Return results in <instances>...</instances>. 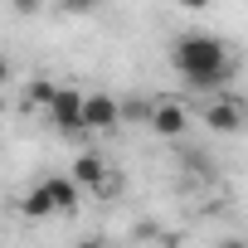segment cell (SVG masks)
<instances>
[{
	"instance_id": "277c9868",
	"label": "cell",
	"mask_w": 248,
	"mask_h": 248,
	"mask_svg": "<svg viewBox=\"0 0 248 248\" xmlns=\"http://www.w3.org/2000/svg\"><path fill=\"white\" fill-rule=\"evenodd\" d=\"M83 102H88V93H78V88H59L54 102H49L44 112H49V122H54L59 132L73 137V132H83Z\"/></svg>"
},
{
	"instance_id": "2e32d148",
	"label": "cell",
	"mask_w": 248,
	"mask_h": 248,
	"mask_svg": "<svg viewBox=\"0 0 248 248\" xmlns=\"http://www.w3.org/2000/svg\"><path fill=\"white\" fill-rule=\"evenodd\" d=\"M5 78H10V63H5V59H0V83H5Z\"/></svg>"
},
{
	"instance_id": "e0dca14e",
	"label": "cell",
	"mask_w": 248,
	"mask_h": 248,
	"mask_svg": "<svg viewBox=\"0 0 248 248\" xmlns=\"http://www.w3.org/2000/svg\"><path fill=\"white\" fill-rule=\"evenodd\" d=\"M0 112H5V93H0Z\"/></svg>"
},
{
	"instance_id": "8fae6325",
	"label": "cell",
	"mask_w": 248,
	"mask_h": 248,
	"mask_svg": "<svg viewBox=\"0 0 248 248\" xmlns=\"http://www.w3.org/2000/svg\"><path fill=\"white\" fill-rule=\"evenodd\" d=\"M97 5H102V0H59V10H63V15H93Z\"/></svg>"
},
{
	"instance_id": "7c38bea8",
	"label": "cell",
	"mask_w": 248,
	"mask_h": 248,
	"mask_svg": "<svg viewBox=\"0 0 248 248\" xmlns=\"http://www.w3.org/2000/svg\"><path fill=\"white\" fill-rule=\"evenodd\" d=\"M10 5H15V15H39L44 0H10Z\"/></svg>"
},
{
	"instance_id": "8992f818",
	"label": "cell",
	"mask_w": 248,
	"mask_h": 248,
	"mask_svg": "<svg viewBox=\"0 0 248 248\" xmlns=\"http://www.w3.org/2000/svg\"><path fill=\"white\" fill-rule=\"evenodd\" d=\"M122 122V102L112 93H88L83 102V132H112Z\"/></svg>"
},
{
	"instance_id": "7a4b0ae2",
	"label": "cell",
	"mask_w": 248,
	"mask_h": 248,
	"mask_svg": "<svg viewBox=\"0 0 248 248\" xmlns=\"http://www.w3.org/2000/svg\"><path fill=\"white\" fill-rule=\"evenodd\" d=\"M204 122H209V132L233 137V132H243V122H248V102L238 93H214L209 107H204Z\"/></svg>"
},
{
	"instance_id": "ba28073f",
	"label": "cell",
	"mask_w": 248,
	"mask_h": 248,
	"mask_svg": "<svg viewBox=\"0 0 248 248\" xmlns=\"http://www.w3.org/2000/svg\"><path fill=\"white\" fill-rule=\"evenodd\" d=\"M20 214H25V219H49V214H59V209H54V195H49V185H44V180L20 200Z\"/></svg>"
},
{
	"instance_id": "5bb4252c",
	"label": "cell",
	"mask_w": 248,
	"mask_h": 248,
	"mask_svg": "<svg viewBox=\"0 0 248 248\" xmlns=\"http://www.w3.org/2000/svg\"><path fill=\"white\" fill-rule=\"evenodd\" d=\"M185 10H209V0H180Z\"/></svg>"
},
{
	"instance_id": "30bf717a",
	"label": "cell",
	"mask_w": 248,
	"mask_h": 248,
	"mask_svg": "<svg viewBox=\"0 0 248 248\" xmlns=\"http://www.w3.org/2000/svg\"><path fill=\"white\" fill-rule=\"evenodd\" d=\"M54 93H59L54 83H30V88H25V107H30V112H34V107H49Z\"/></svg>"
},
{
	"instance_id": "3957f363",
	"label": "cell",
	"mask_w": 248,
	"mask_h": 248,
	"mask_svg": "<svg viewBox=\"0 0 248 248\" xmlns=\"http://www.w3.org/2000/svg\"><path fill=\"white\" fill-rule=\"evenodd\" d=\"M146 127H151L156 137H166V141H180V137L190 132V112H185L180 97H156V102H151V122H146Z\"/></svg>"
},
{
	"instance_id": "9a60e30c",
	"label": "cell",
	"mask_w": 248,
	"mask_h": 248,
	"mask_svg": "<svg viewBox=\"0 0 248 248\" xmlns=\"http://www.w3.org/2000/svg\"><path fill=\"white\" fill-rule=\"evenodd\" d=\"M78 248H107V243H102V238H97V233H93V238H83V243H78Z\"/></svg>"
},
{
	"instance_id": "4fadbf2b",
	"label": "cell",
	"mask_w": 248,
	"mask_h": 248,
	"mask_svg": "<svg viewBox=\"0 0 248 248\" xmlns=\"http://www.w3.org/2000/svg\"><path fill=\"white\" fill-rule=\"evenodd\" d=\"M214 248H248V238H219Z\"/></svg>"
},
{
	"instance_id": "5b68a950",
	"label": "cell",
	"mask_w": 248,
	"mask_h": 248,
	"mask_svg": "<svg viewBox=\"0 0 248 248\" xmlns=\"http://www.w3.org/2000/svg\"><path fill=\"white\" fill-rule=\"evenodd\" d=\"M73 180H78L83 190H97V195H117V175L107 170V161H102L97 151H83V156L73 161Z\"/></svg>"
},
{
	"instance_id": "52a82bcc",
	"label": "cell",
	"mask_w": 248,
	"mask_h": 248,
	"mask_svg": "<svg viewBox=\"0 0 248 248\" xmlns=\"http://www.w3.org/2000/svg\"><path fill=\"white\" fill-rule=\"evenodd\" d=\"M44 185H49V195H54V209H59V214H78V190H83V185H78L73 175H49Z\"/></svg>"
},
{
	"instance_id": "9c48e42d",
	"label": "cell",
	"mask_w": 248,
	"mask_h": 248,
	"mask_svg": "<svg viewBox=\"0 0 248 248\" xmlns=\"http://www.w3.org/2000/svg\"><path fill=\"white\" fill-rule=\"evenodd\" d=\"M151 102L156 97H122V122H151Z\"/></svg>"
},
{
	"instance_id": "6da1fadb",
	"label": "cell",
	"mask_w": 248,
	"mask_h": 248,
	"mask_svg": "<svg viewBox=\"0 0 248 248\" xmlns=\"http://www.w3.org/2000/svg\"><path fill=\"white\" fill-rule=\"evenodd\" d=\"M170 63H175L180 78H185L190 88H200V93H224V88L233 83V73H238L233 49H229L224 39H214V34H185V39H175Z\"/></svg>"
}]
</instances>
